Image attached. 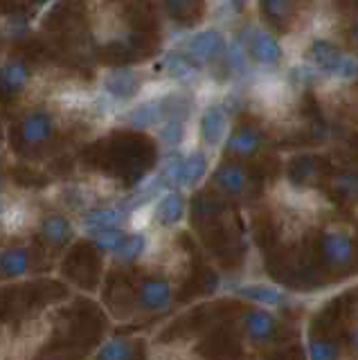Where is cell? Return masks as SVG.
Wrapping results in <instances>:
<instances>
[{
    "mask_svg": "<svg viewBox=\"0 0 358 360\" xmlns=\"http://www.w3.org/2000/svg\"><path fill=\"white\" fill-rule=\"evenodd\" d=\"M262 146H264V135L260 129L241 127L228 138L226 151L234 158H252L262 151Z\"/></svg>",
    "mask_w": 358,
    "mask_h": 360,
    "instance_id": "cell-6",
    "label": "cell"
},
{
    "mask_svg": "<svg viewBox=\"0 0 358 360\" xmlns=\"http://www.w3.org/2000/svg\"><path fill=\"white\" fill-rule=\"evenodd\" d=\"M207 174V158L200 151H192L189 155L183 158L181 162V174H178V187L192 189L196 187L200 180Z\"/></svg>",
    "mask_w": 358,
    "mask_h": 360,
    "instance_id": "cell-14",
    "label": "cell"
},
{
    "mask_svg": "<svg viewBox=\"0 0 358 360\" xmlns=\"http://www.w3.org/2000/svg\"><path fill=\"white\" fill-rule=\"evenodd\" d=\"M262 11L268 20L284 30V20L290 16V0H262Z\"/></svg>",
    "mask_w": 358,
    "mask_h": 360,
    "instance_id": "cell-25",
    "label": "cell"
},
{
    "mask_svg": "<svg viewBox=\"0 0 358 360\" xmlns=\"http://www.w3.org/2000/svg\"><path fill=\"white\" fill-rule=\"evenodd\" d=\"M243 297H248L262 307H279L282 304V292L273 286H264V284H255V286H243L239 288Z\"/></svg>",
    "mask_w": 358,
    "mask_h": 360,
    "instance_id": "cell-22",
    "label": "cell"
},
{
    "mask_svg": "<svg viewBox=\"0 0 358 360\" xmlns=\"http://www.w3.org/2000/svg\"><path fill=\"white\" fill-rule=\"evenodd\" d=\"M311 59L320 68V70L335 75V70H338L343 59H345V54H340L327 41H316V43H313V48H311Z\"/></svg>",
    "mask_w": 358,
    "mask_h": 360,
    "instance_id": "cell-19",
    "label": "cell"
},
{
    "mask_svg": "<svg viewBox=\"0 0 358 360\" xmlns=\"http://www.w3.org/2000/svg\"><path fill=\"white\" fill-rule=\"evenodd\" d=\"M320 250H322V257L327 259L331 266H338V268L352 264V259H354V243L350 236L340 230L324 232V236L320 239Z\"/></svg>",
    "mask_w": 358,
    "mask_h": 360,
    "instance_id": "cell-4",
    "label": "cell"
},
{
    "mask_svg": "<svg viewBox=\"0 0 358 360\" xmlns=\"http://www.w3.org/2000/svg\"><path fill=\"white\" fill-rule=\"evenodd\" d=\"M228 131V112L223 106H210L200 117V135L210 146L223 142Z\"/></svg>",
    "mask_w": 358,
    "mask_h": 360,
    "instance_id": "cell-9",
    "label": "cell"
},
{
    "mask_svg": "<svg viewBox=\"0 0 358 360\" xmlns=\"http://www.w3.org/2000/svg\"><path fill=\"white\" fill-rule=\"evenodd\" d=\"M151 217H153V205H142L140 210H136L131 214V225H133V230H140V228H144L149 221H151Z\"/></svg>",
    "mask_w": 358,
    "mask_h": 360,
    "instance_id": "cell-31",
    "label": "cell"
},
{
    "mask_svg": "<svg viewBox=\"0 0 358 360\" xmlns=\"http://www.w3.org/2000/svg\"><path fill=\"white\" fill-rule=\"evenodd\" d=\"M39 3H46V0H39Z\"/></svg>",
    "mask_w": 358,
    "mask_h": 360,
    "instance_id": "cell-33",
    "label": "cell"
},
{
    "mask_svg": "<svg viewBox=\"0 0 358 360\" xmlns=\"http://www.w3.org/2000/svg\"><path fill=\"white\" fill-rule=\"evenodd\" d=\"M167 9L176 20L194 22L200 14V0H167Z\"/></svg>",
    "mask_w": 358,
    "mask_h": 360,
    "instance_id": "cell-24",
    "label": "cell"
},
{
    "mask_svg": "<svg viewBox=\"0 0 358 360\" xmlns=\"http://www.w3.org/2000/svg\"><path fill=\"white\" fill-rule=\"evenodd\" d=\"M248 50L252 59L262 65H275L279 61V56H282L277 41L266 32H252V37L248 41Z\"/></svg>",
    "mask_w": 358,
    "mask_h": 360,
    "instance_id": "cell-13",
    "label": "cell"
},
{
    "mask_svg": "<svg viewBox=\"0 0 358 360\" xmlns=\"http://www.w3.org/2000/svg\"><path fill=\"white\" fill-rule=\"evenodd\" d=\"M91 236H93V241H95V245L99 248V250L110 252V255H113L122 245V241L127 239V234L122 230H106V232H97V234H91Z\"/></svg>",
    "mask_w": 358,
    "mask_h": 360,
    "instance_id": "cell-27",
    "label": "cell"
},
{
    "mask_svg": "<svg viewBox=\"0 0 358 360\" xmlns=\"http://www.w3.org/2000/svg\"><path fill=\"white\" fill-rule=\"evenodd\" d=\"M243 331L250 338L252 342L262 345L273 340V335L277 333V320L268 311L262 309H250L243 313Z\"/></svg>",
    "mask_w": 358,
    "mask_h": 360,
    "instance_id": "cell-5",
    "label": "cell"
},
{
    "mask_svg": "<svg viewBox=\"0 0 358 360\" xmlns=\"http://www.w3.org/2000/svg\"><path fill=\"white\" fill-rule=\"evenodd\" d=\"M32 219H34V214H32L30 205H25V202H7L3 214H0V225H3L7 234H18L27 230Z\"/></svg>",
    "mask_w": 358,
    "mask_h": 360,
    "instance_id": "cell-15",
    "label": "cell"
},
{
    "mask_svg": "<svg viewBox=\"0 0 358 360\" xmlns=\"http://www.w3.org/2000/svg\"><path fill=\"white\" fill-rule=\"evenodd\" d=\"M187 50H189V56L198 63V61H212L221 56L226 52V41L219 32L215 30H207V32H200L196 37L187 43Z\"/></svg>",
    "mask_w": 358,
    "mask_h": 360,
    "instance_id": "cell-7",
    "label": "cell"
},
{
    "mask_svg": "<svg viewBox=\"0 0 358 360\" xmlns=\"http://www.w3.org/2000/svg\"><path fill=\"white\" fill-rule=\"evenodd\" d=\"M333 185H335V189H338L343 196H354L356 194V178H354V174L338 176V178L333 180Z\"/></svg>",
    "mask_w": 358,
    "mask_h": 360,
    "instance_id": "cell-30",
    "label": "cell"
},
{
    "mask_svg": "<svg viewBox=\"0 0 358 360\" xmlns=\"http://www.w3.org/2000/svg\"><path fill=\"white\" fill-rule=\"evenodd\" d=\"M104 88L108 90V95H113L115 99H129L138 93V88H140V82H138V77L136 72H131V70H113V72H108L106 77V82H104Z\"/></svg>",
    "mask_w": 358,
    "mask_h": 360,
    "instance_id": "cell-16",
    "label": "cell"
},
{
    "mask_svg": "<svg viewBox=\"0 0 358 360\" xmlns=\"http://www.w3.org/2000/svg\"><path fill=\"white\" fill-rule=\"evenodd\" d=\"M144 252H147V239L142 234H127V239L113 252V259L120 264H131Z\"/></svg>",
    "mask_w": 358,
    "mask_h": 360,
    "instance_id": "cell-21",
    "label": "cell"
},
{
    "mask_svg": "<svg viewBox=\"0 0 358 360\" xmlns=\"http://www.w3.org/2000/svg\"><path fill=\"white\" fill-rule=\"evenodd\" d=\"M72 223L61 217V214H52V217L43 219L41 223V239L52 248H63L72 239Z\"/></svg>",
    "mask_w": 358,
    "mask_h": 360,
    "instance_id": "cell-12",
    "label": "cell"
},
{
    "mask_svg": "<svg viewBox=\"0 0 358 360\" xmlns=\"http://www.w3.org/2000/svg\"><path fill=\"white\" fill-rule=\"evenodd\" d=\"M309 358L311 360H338V347L327 338H316L309 342Z\"/></svg>",
    "mask_w": 358,
    "mask_h": 360,
    "instance_id": "cell-26",
    "label": "cell"
},
{
    "mask_svg": "<svg viewBox=\"0 0 358 360\" xmlns=\"http://www.w3.org/2000/svg\"><path fill=\"white\" fill-rule=\"evenodd\" d=\"M165 122V108H162V99H151V101H144L138 108H133L129 115H127V124L131 129H153V127H160Z\"/></svg>",
    "mask_w": 358,
    "mask_h": 360,
    "instance_id": "cell-10",
    "label": "cell"
},
{
    "mask_svg": "<svg viewBox=\"0 0 358 360\" xmlns=\"http://www.w3.org/2000/svg\"><path fill=\"white\" fill-rule=\"evenodd\" d=\"M5 205H7V202H5V198H3V196H0V214H3Z\"/></svg>",
    "mask_w": 358,
    "mask_h": 360,
    "instance_id": "cell-32",
    "label": "cell"
},
{
    "mask_svg": "<svg viewBox=\"0 0 358 360\" xmlns=\"http://www.w3.org/2000/svg\"><path fill=\"white\" fill-rule=\"evenodd\" d=\"M185 217V198L178 191H170L165 194L158 202L153 205V221H158L162 228H174L183 221Z\"/></svg>",
    "mask_w": 358,
    "mask_h": 360,
    "instance_id": "cell-8",
    "label": "cell"
},
{
    "mask_svg": "<svg viewBox=\"0 0 358 360\" xmlns=\"http://www.w3.org/2000/svg\"><path fill=\"white\" fill-rule=\"evenodd\" d=\"M183 135H185V127H183V122H178V120H165V124L160 127V140L167 146L181 144Z\"/></svg>",
    "mask_w": 358,
    "mask_h": 360,
    "instance_id": "cell-28",
    "label": "cell"
},
{
    "mask_svg": "<svg viewBox=\"0 0 358 360\" xmlns=\"http://www.w3.org/2000/svg\"><path fill=\"white\" fill-rule=\"evenodd\" d=\"M30 270V252L25 248H5L0 250V273L7 277H20Z\"/></svg>",
    "mask_w": 358,
    "mask_h": 360,
    "instance_id": "cell-18",
    "label": "cell"
},
{
    "mask_svg": "<svg viewBox=\"0 0 358 360\" xmlns=\"http://www.w3.org/2000/svg\"><path fill=\"white\" fill-rule=\"evenodd\" d=\"M172 297H174V292H172L170 281L162 277L144 279L138 288V304H140V309L147 313H160L165 309H170Z\"/></svg>",
    "mask_w": 358,
    "mask_h": 360,
    "instance_id": "cell-2",
    "label": "cell"
},
{
    "mask_svg": "<svg viewBox=\"0 0 358 360\" xmlns=\"http://www.w3.org/2000/svg\"><path fill=\"white\" fill-rule=\"evenodd\" d=\"M54 133V120L46 110H32L20 122V140L27 146L46 144Z\"/></svg>",
    "mask_w": 358,
    "mask_h": 360,
    "instance_id": "cell-3",
    "label": "cell"
},
{
    "mask_svg": "<svg viewBox=\"0 0 358 360\" xmlns=\"http://www.w3.org/2000/svg\"><path fill=\"white\" fill-rule=\"evenodd\" d=\"M133 356V342L127 338H113L102 349H99L97 360H131Z\"/></svg>",
    "mask_w": 358,
    "mask_h": 360,
    "instance_id": "cell-23",
    "label": "cell"
},
{
    "mask_svg": "<svg viewBox=\"0 0 358 360\" xmlns=\"http://www.w3.org/2000/svg\"><path fill=\"white\" fill-rule=\"evenodd\" d=\"M165 72L174 77V79H192L198 70V63L192 59L189 54H181V52H170L162 61Z\"/></svg>",
    "mask_w": 358,
    "mask_h": 360,
    "instance_id": "cell-20",
    "label": "cell"
},
{
    "mask_svg": "<svg viewBox=\"0 0 358 360\" xmlns=\"http://www.w3.org/2000/svg\"><path fill=\"white\" fill-rule=\"evenodd\" d=\"M293 180H295V185L298 187H305L309 185V180L313 178V174H316V167H313V162L309 160V158H302V160H298L293 165Z\"/></svg>",
    "mask_w": 358,
    "mask_h": 360,
    "instance_id": "cell-29",
    "label": "cell"
},
{
    "mask_svg": "<svg viewBox=\"0 0 358 360\" xmlns=\"http://www.w3.org/2000/svg\"><path fill=\"white\" fill-rule=\"evenodd\" d=\"M215 185L223 191V194H228L230 198H237V200H243L252 194V180L248 176V172L237 165V162H226L221 165L217 172H215Z\"/></svg>",
    "mask_w": 358,
    "mask_h": 360,
    "instance_id": "cell-1",
    "label": "cell"
},
{
    "mask_svg": "<svg viewBox=\"0 0 358 360\" xmlns=\"http://www.w3.org/2000/svg\"><path fill=\"white\" fill-rule=\"evenodd\" d=\"M27 84V68L20 61L7 63L3 70H0V95L5 97H14Z\"/></svg>",
    "mask_w": 358,
    "mask_h": 360,
    "instance_id": "cell-17",
    "label": "cell"
},
{
    "mask_svg": "<svg viewBox=\"0 0 358 360\" xmlns=\"http://www.w3.org/2000/svg\"><path fill=\"white\" fill-rule=\"evenodd\" d=\"M124 223V214L115 207H97L86 212L82 217V225L86 232L97 234L106 230H120V225Z\"/></svg>",
    "mask_w": 358,
    "mask_h": 360,
    "instance_id": "cell-11",
    "label": "cell"
}]
</instances>
